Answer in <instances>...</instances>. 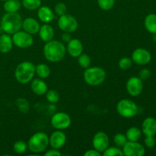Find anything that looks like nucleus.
<instances>
[{
    "instance_id": "e433bc0d",
    "label": "nucleus",
    "mask_w": 156,
    "mask_h": 156,
    "mask_svg": "<svg viewBox=\"0 0 156 156\" xmlns=\"http://www.w3.org/2000/svg\"><path fill=\"white\" fill-rule=\"evenodd\" d=\"M151 76V73L148 69H143L139 73V77L142 79V80H146L149 79Z\"/></svg>"
},
{
    "instance_id": "ea45409f",
    "label": "nucleus",
    "mask_w": 156,
    "mask_h": 156,
    "mask_svg": "<svg viewBox=\"0 0 156 156\" xmlns=\"http://www.w3.org/2000/svg\"><path fill=\"white\" fill-rule=\"evenodd\" d=\"M72 36L71 33H68V32H64L62 34V40L64 41V42H69L72 40Z\"/></svg>"
},
{
    "instance_id": "9b49d317",
    "label": "nucleus",
    "mask_w": 156,
    "mask_h": 156,
    "mask_svg": "<svg viewBox=\"0 0 156 156\" xmlns=\"http://www.w3.org/2000/svg\"><path fill=\"white\" fill-rule=\"evenodd\" d=\"M122 149L125 156H143L146 153L144 146L137 142L127 141Z\"/></svg>"
},
{
    "instance_id": "f257e3e1",
    "label": "nucleus",
    "mask_w": 156,
    "mask_h": 156,
    "mask_svg": "<svg viewBox=\"0 0 156 156\" xmlns=\"http://www.w3.org/2000/svg\"><path fill=\"white\" fill-rule=\"evenodd\" d=\"M66 48L62 42L56 40L46 42L44 47V56L47 61L57 62L62 60L66 56Z\"/></svg>"
},
{
    "instance_id": "a19ab883",
    "label": "nucleus",
    "mask_w": 156,
    "mask_h": 156,
    "mask_svg": "<svg viewBox=\"0 0 156 156\" xmlns=\"http://www.w3.org/2000/svg\"><path fill=\"white\" fill-rule=\"evenodd\" d=\"M153 40L155 41H156V34H154V36H153Z\"/></svg>"
},
{
    "instance_id": "2eb2a0df",
    "label": "nucleus",
    "mask_w": 156,
    "mask_h": 156,
    "mask_svg": "<svg viewBox=\"0 0 156 156\" xmlns=\"http://www.w3.org/2000/svg\"><path fill=\"white\" fill-rule=\"evenodd\" d=\"M66 51L71 56L77 58L83 53V44L80 40L72 38L71 41L67 43Z\"/></svg>"
},
{
    "instance_id": "9d476101",
    "label": "nucleus",
    "mask_w": 156,
    "mask_h": 156,
    "mask_svg": "<svg viewBox=\"0 0 156 156\" xmlns=\"http://www.w3.org/2000/svg\"><path fill=\"white\" fill-rule=\"evenodd\" d=\"M126 88L129 95L133 96V97H137L143 92V80L140 77L133 76V77L129 78L126 82Z\"/></svg>"
},
{
    "instance_id": "72a5a7b5",
    "label": "nucleus",
    "mask_w": 156,
    "mask_h": 156,
    "mask_svg": "<svg viewBox=\"0 0 156 156\" xmlns=\"http://www.w3.org/2000/svg\"><path fill=\"white\" fill-rule=\"evenodd\" d=\"M133 60L129 57H123L119 60L118 66L121 69L127 70L132 66Z\"/></svg>"
},
{
    "instance_id": "aec40b11",
    "label": "nucleus",
    "mask_w": 156,
    "mask_h": 156,
    "mask_svg": "<svg viewBox=\"0 0 156 156\" xmlns=\"http://www.w3.org/2000/svg\"><path fill=\"white\" fill-rule=\"evenodd\" d=\"M38 34H39V37L43 41L48 42V41L53 39L54 30L51 25L48 24H44V25L41 26Z\"/></svg>"
},
{
    "instance_id": "dca6fc26",
    "label": "nucleus",
    "mask_w": 156,
    "mask_h": 156,
    "mask_svg": "<svg viewBox=\"0 0 156 156\" xmlns=\"http://www.w3.org/2000/svg\"><path fill=\"white\" fill-rule=\"evenodd\" d=\"M41 27V24L33 18H27L23 21L22 27L23 30L26 31L27 33L33 35L37 34Z\"/></svg>"
},
{
    "instance_id": "0eeeda50",
    "label": "nucleus",
    "mask_w": 156,
    "mask_h": 156,
    "mask_svg": "<svg viewBox=\"0 0 156 156\" xmlns=\"http://www.w3.org/2000/svg\"><path fill=\"white\" fill-rule=\"evenodd\" d=\"M12 41L14 45L20 49H27L34 44V38L31 34L24 30H18L12 34Z\"/></svg>"
},
{
    "instance_id": "39448f33",
    "label": "nucleus",
    "mask_w": 156,
    "mask_h": 156,
    "mask_svg": "<svg viewBox=\"0 0 156 156\" xmlns=\"http://www.w3.org/2000/svg\"><path fill=\"white\" fill-rule=\"evenodd\" d=\"M84 80L91 86H98L105 82L106 72L101 67L93 66L85 69L83 74Z\"/></svg>"
},
{
    "instance_id": "2f4dec72",
    "label": "nucleus",
    "mask_w": 156,
    "mask_h": 156,
    "mask_svg": "<svg viewBox=\"0 0 156 156\" xmlns=\"http://www.w3.org/2000/svg\"><path fill=\"white\" fill-rule=\"evenodd\" d=\"M127 141L128 140L126 135L120 133H118L114 136V142L117 147L123 148V146L126 144Z\"/></svg>"
},
{
    "instance_id": "bb28decb",
    "label": "nucleus",
    "mask_w": 156,
    "mask_h": 156,
    "mask_svg": "<svg viewBox=\"0 0 156 156\" xmlns=\"http://www.w3.org/2000/svg\"><path fill=\"white\" fill-rule=\"evenodd\" d=\"M16 105L18 109L23 114H27L30 110V105L27 99L19 98L16 100Z\"/></svg>"
},
{
    "instance_id": "a211bd4d",
    "label": "nucleus",
    "mask_w": 156,
    "mask_h": 156,
    "mask_svg": "<svg viewBox=\"0 0 156 156\" xmlns=\"http://www.w3.org/2000/svg\"><path fill=\"white\" fill-rule=\"evenodd\" d=\"M30 88L32 91L37 95H44L48 90V87L46 82L43 80V79L38 78L32 80L30 83Z\"/></svg>"
},
{
    "instance_id": "a878e982",
    "label": "nucleus",
    "mask_w": 156,
    "mask_h": 156,
    "mask_svg": "<svg viewBox=\"0 0 156 156\" xmlns=\"http://www.w3.org/2000/svg\"><path fill=\"white\" fill-rule=\"evenodd\" d=\"M21 5L26 9L34 11L38 9L41 6V0H21Z\"/></svg>"
},
{
    "instance_id": "6ab92c4d",
    "label": "nucleus",
    "mask_w": 156,
    "mask_h": 156,
    "mask_svg": "<svg viewBox=\"0 0 156 156\" xmlns=\"http://www.w3.org/2000/svg\"><path fill=\"white\" fill-rule=\"evenodd\" d=\"M37 16L39 19L44 24H48L54 19V13L53 10L48 6H41L38 9Z\"/></svg>"
},
{
    "instance_id": "c9c22d12",
    "label": "nucleus",
    "mask_w": 156,
    "mask_h": 156,
    "mask_svg": "<svg viewBox=\"0 0 156 156\" xmlns=\"http://www.w3.org/2000/svg\"><path fill=\"white\" fill-rule=\"evenodd\" d=\"M145 146L148 148H152L155 145V140L153 136H147L144 140Z\"/></svg>"
},
{
    "instance_id": "f8f14e48",
    "label": "nucleus",
    "mask_w": 156,
    "mask_h": 156,
    "mask_svg": "<svg viewBox=\"0 0 156 156\" xmlns=\"http://www.w3.org/2000/svg\"><path fill=\"white\" fill-rule=\"evenodd\" d=\"M110 140L108 134L102 131L96 133L92 139V145L94 149L103 153L104 151L109 146Z\"/></svg>"
},
{
    "instance_id": "f704fd0d",
    "label": "nucleus",
    "mask_w": 156,
    "mask_h": 156,
    "mask_svg": "<svg viewBox=\"0 0 156 156\" xmlns=\"http://www.w3.org/2000/svg\"><path fill=\"white\" fill-rule=\"evenodd\" d=\"M54 11L56 12V14L59 16L61 15H63L65 14H66L67 12V7L65 3L63 2H58L56 3V5H55Z\"/></svg>"
},
{
    "instance_id": "473e14b6",
    "label": "nucleus",
    "mask_w": 156,
    "mask_h": 156,
    "mask_svg": "<svg viewBox=\"0 0 156 156\" xmlns=\"http://www.w3.org/2000/svg\"><path fill=\"white\" fill-rule=\"evenodd\" d=\"M98 6L104 11H109L114 7L115 0H98Z\"/></svg>"
},
{
    "instance_id": "f03ea898",
    "label": "nucleus",
    "mask_w": 156,
    "mask_h": 156,
    "mask_svg": "<svg viewBox=\"0 0 156 156\" xmlns=\"http://www.w3.org/2000/svg\"><path fill=\"white\" fill-rule=\"evenodd\" d=\"M23 20L18 12H6L1 18L0 28L8 34H13L21 30Z\"/></svg>"
},
{
    "instance_id": "7c9ffc66",
    "label": "nucleus",
    "mask_w": 156,
    "mask_h": 156,
    "mask_svg": "<svg viewBox=\"0 0 156 156\" xmlns=\"http://www.w3.org/2000/svg\"><path fill=\"white\" fill-rule=\"evenodd\" d=\"M46 98L47 101L51 104H56L59 101V94L56 90H47L46 92Z\"/></svg>"
},
{
    "instance_id": "20e7f679",
    "label": "nucleus",
    "mask_w": 156,
    "mask_h": 156,
    "mask_svg": "<svg viewBox=\"0 0 156 156\" xmlns=\"http://www.w3.org/2000/svg\"><path fill=\"white\" fill-rule=\"evenodd\" d=\"M49 146V136L44 132H37L33 134L27 142V148L30 152L39 154L47 150Z\"/></svg>"
},
{
    "instance_id": "412c9836",
    "label": "nucleus",
    "mask_w": 156,
    "mask_h": 156,
    "mask_svg": "<svg viewBox=\"0 0 156 156\" xmlns=\"http://www.w3.org/2000/svg\"><path fill=\"white\" fill-rule=\"evenodd\" d=\"M13 41L11 36L8 34L0 35V52L2 53H8L12 50Z\"/></svg>"
},
{
    "instance_id": "4be33fe9",
    "label": "nucleus",
    "mask_w": 156,
    "mask_h": 156,
    "mask_svg": "<svg viewBox=\"0 0 156 156\" xmlns=\"http://www.w3.org/2000/svg\"><path fill=\"white\" fill-rule=\"evenodd\" d=\"M144 25L149 33L156 34V14H149L144 20Z\"/></svg>"
},
{
    "instance_id": "4468645a",
    "label": "nucleus",
    "mask_w": 156,
    "mask_h": 156,
    "mask_svg": "<svg viewBox=\"0 0 156 156\" xmlns=\"http://www.w3.org/2000/svg\"><path fill=\"white\" fill-rule=\"evenodd\" d=\"M66 136L62 130L56 129L49 137V144L53 149H59L66 144Z\"/></svg>"
},
{
    "instance_id": "37998d69",
    "label": "nucleus",
    "mask_w": 156,
    "mask_h": 156,
    "mask_svg": "<svg viewBox=\"0 0 156 156\" xmlns=\"http://www.w3.org/2000/svg\"></svg>"
},
{
    "instance_id": "393cba45",
    "label": "nucleus",
    "mask_w": 156,
    "mask_h": 156,
    "mask_svg": "<svg viewBox=\"0 0 156 156\" xmlns=\"http://www.w3.org/2000/svg\"><path fill=\"white\" fill-rule=\"evenodd\" d=\"M35 73L41 79H47L50 75V69L47 64L39 63L35 66Z\"/></svg>"
},
{
    "instance_id": "5701e85b",
    "label": "nucleus",
    "mask_w": 156,
    "mask_h": 156,
    "mask_svg": "<svg viewBox=\"0 0 156 156\" xmlns=\"http://www.w3.org/2000/svg\"><path fill=\"white\" fill-rule=\"evenodd\" d=\"M21 6L20 0H6L5 1L3 8L6 12H18Z\"/></svg>"
},
{
    "instance_id": "cd10ccee",
    "label": "nucleus",
    "mask_w": 156,
    "mask_h": 156,
    "mask_svg": "<svg viewBox=\"0 0 156 156\" xmlns=\"http://www.w3.org/2000/svg\"><path fill=\"white\" fill-rule=\"evenodd\" d=\"M102 155L104 156H123V150H122L120 147H117V146H111V147H109V146H108V147L104 151Z\"/></svg>"
},
{
    "instance_id": "4c0bfd02",
    "label": "nucleus",
    "mask_w": 156,
    "mask_h": 156,
    "mask_svg": "<svg viewBox=\"0 0 156 156\" xmlns=\"http://www.w3.org/2000/svg\"><path fill=\"white\" fill-rule=\"evenodd\" d=\"M62 154L61 152H59V149H50V150L47 151L44 154L45 156H60Z\"/></svg>"
},
{
    "instance_id": "c85d7f7f",
    "label": "nucleus",
    "mask_w": 156,
    "mask_h": 156,
    "mask_svg": "<svg viewBox=\"0 0 156 156\" xmlns=\"http://www.w3.org/2000/svg\"><path fill=\"white\" fill-rule=\"evenodd\" d=\"M78 62H79V66H80L83 69H87L88 67H90V65H91V57L88 56L86 53H83L79 55L78 56Z\"/></svg>"
},
{
    "instance_id": "79ce46f5",
    "label": "nucleus",
    "mask_w": 156,
    "mask_h": 156,
    "mask_svg": "<svg viewBox=\"0 0 156 156\" xmlns=\"http://www.w3.org/2000/svg\"><path fill=\"white\" fill-rule=\"evenodd\" d=\"M0 1H3V2H5V1H6V0H0Z\"/></svg>"
},
{
    "instance_id": "b1692460",
    "label": "nucleus",
    "mask_w": 156,
    "mask_h": 156,
    "mask_svg": "<svg viewBox=\"0 0 156 156\" xmlns=\"http://www.w3.org/2000/svg\"><path fill=\"white\" fill-rule=\"evenodd\" d=\"M142 136V130L136 126H132L129 128L126 133V136L128 141L137 142Z\"/></svg>"
},
{
    "instance_id": "6e6552de",
    "label": "nucleus",
    "mask_w": 156,
    "mask_h": 156,
    "mask_svg": "<svg viewBox=\"0 0 156 156\" xmlns=\"http://www.w3.org/2000/svg\"><path fill=\"white\" fill-rule=\"evenodd\" d=\"M50 123L54 129L62 130L69 127L72 123V119L66 113L57 112L52 116Z\"/></svg>"
},
{
    "instance_id": "c756f323",
    "label": "nucleus",
    "mask_w": 156,
    "mask_h": 156,
    "mask_svg": "<svg viewBox=\"0 0 156 156\" xmlns=\"http://www.w3.org/2000/svg\"><path fill=\"white\" fill-rule=\"evenodd\" d=\"M27 143H26L24 141H21V140L15 142L13 145V150L17 154L24 153L27 151Z\"/></svg>"
},
{
    "instance_id": "ddd939ff",
    "label": "nucleus",
    "mask_w": 156,
    "mask_h": 156,
    "mask_svg": "<svg viewBox=\"0 0 156 156\" xmlns=\"http://www.w3.org/2000/svg\"><path fill=\"white\" fill-rule=\"evenodd\" d=\"M152 59V55L149 50L144 48H137L133 52L132 60L137 65L144 66L149 63Z\"/></svg>"
},
{
    "instance_id": "423d86ee",
    "label": "nucleus",
    "mask_w": 156,
    "mask_h": 156,
    "mask_svg": "<svg viewBox=\"0 0 156 156\" xmlns=\"http://www.w3.org/2000/svg\"><path fill=\"white\" fill-rule=\"evenodd\" d=\"M117 111L119 115L125 118H131L138 114L139 108L135 102L129 99H122L117 105Z\"/></svg>"
},
{
    "instance_id": "58836bf2",
    "label": "nucleus",
    "mask_w": 156,
    "mask_h": 156,
    "mask_svg": "<svg viewBox=\"0 0 156 156\" xmlns=\"http://www.w3.org/2000/svg\"><path fill=\"white\" fill-rule=\"evenodd\" d=\"M102 154L101 152H99L98 151H97L96 149H89V150H87L86 152L84 153L85 156H101Z\"/></svg>"
},
{
    "instance_id": "f3484780",
    "label": "nucleus",
    "mask_w": 156,
    "mask_h": 156,
    "mask_svg": "<svg viewBox=\"0 0 156 156\" xmlns=\"http://www.w3.org/2000/svg\"><path fill=\"white\" fill-rule=\"evenodd\" d=\"M142 132L146 136H155L156 134V120L154 117H149L145 119L142 124Z\"/></svg>"
},
{
    "instance_id": "7ed1b4c3",
    "label": "nucleus",
    "mask_w": 156,
    "mask_h": 156,
    "mask_svg": "<svg viewBox=\"0 0 156 156\" xmlns=\"http://www.w3.org/2000/svg\"><path fill=\"white\" fill-rule=\"evenodd\" d=\"M35 75V65L30 61H24L17 66L15 70V79L21 84L29 83Z\"/></svg>"
},
{
    "instance_id": "1a4fd4ad",
    "label": "nucleus",
    "mask_w": 156,
    "mask_h": 156,
    "mask_svg": "<svg viewBox=\"0 0 156 156\" xmlns=\"http://www.w3.org/2000/svg\"><path fill=\"white\" fill-rule=\"evenodd\" d=\"M58 27L64 32L73 33L78 28V21L69 14H65L59 16L58 20Z\"/></svg>"
}]
</instances>
